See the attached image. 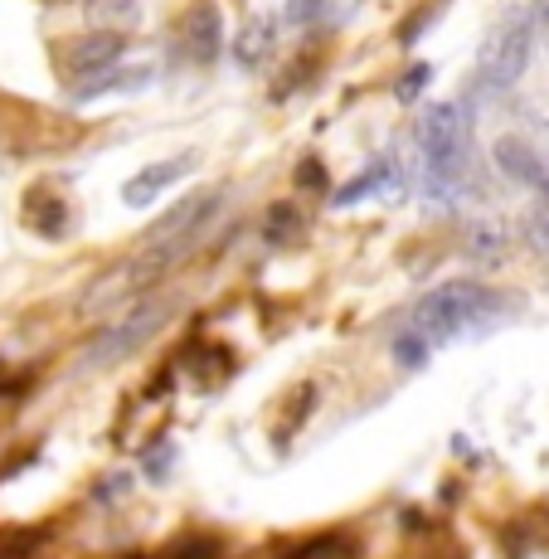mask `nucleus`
Wrapping results in <instances>:
<instances>
[{
    "mask_svg": "<svg viewBox=\"0 0 549 559\" xmlns=\"http://www.w3.org/2000/svg\"><path fill=\"white\" fill-rule=\"evenodd\" d=\"M467 142H472V117L462 103H428L414 122L418 166H423V195L447 204L462 190V170H467Z\"/></svg>",
    "mask_w": 549,
    "mask_h": 559,
    "instance_id": "nucleus-1",
    "label": "nucleus"
},
{
    "mask_svg": "<svg viewBox=\"0 0 549 559\" xmlns=\"http://www.w3.org/2000/svg\"><path fill=\"white\" fill-rule=\"evenodd\" d=\"M501 311H505L501 293H491L477 277H457V283H443L428 297H418V307L408 311V336H418L423 346H438V341H452L462 331L487 326Z\"/></svg>",
    "mask_w": 549,
    "mask_h": 559,
    "instance_id": "nucleus-2",
    "label": "nucleus"
},
{
    "mask_svg": "<svg viewBox=\"0 0 549 559\" xmlns=\"http://www.w3.org/2000/svg\"><path fill=\"white\" fill-rule=\"evenodd\" d=\"M530 39H535V29H530L525 15L501 20V25L481 39V53H477V83L481 88L487 93L515 88V83L525 79V69H530Z\"/></svg>",
    "mask_w": 549,
    "mask_h": 559,
    "instance_id": "nucleus-3",
    "label": "nucleus"
},
{
    "mask_svg": "<svg viewBox=\"0 0 549 559\" xmlns=\"http://www.w3.org/2000/svg\"><path fill=\"white\" fill-rule=\"evenodd\" d=\"M170 311H176V302H170V297H146V302H136L132 311H127L122 321H112V326L103 331L98 341H93L88 346V365H117V360H127L132 356V350H142L151 336H156L160 326H166L170 321Z\"/></svg>",
    "mask_w": 549,
    "mask_h": 559,
    "instance_id": "nucleus-4",
    "label": "nucleus"
},
{
    "mask_svg": "<svg viewBox=\"0 0 549 559\" xmlns=\"http://www.w3.org/2000/svg\"><path fill=\"white\" fill-rule=\"evenodd\" d=\"M127 53V35H112V29H88V35H79L73 45H63V73H69L73 83H93V79H103V73H112V69H122V59Z\"/></svg>",
    "mask_w": 549,
    "mask_h": 559,
    "instance_id": "nucleus-5",
    "label": "nucleus"
},
{
    "mask_svg": "<svg viewBox=\"0 0 549 559\" xmlns=\"http://www.w3.org/2000/svg\"><path fill=\"white\" fill-rule=\"evenodd\" d=\"M497 166L505 180H515V186L535 190L540 200H549V156L535 152L530 142H521V136H501L497 142Z\"/></svg>",
    "mask_w": 549,
    "mask_h": 559,
    "instance_id": "nucleus-6",
    "label": "nucleus"
},
{
    "mask_svg": "<svg viewBox=\"0 0 549 559\" xmlns=\"http://www.w3.org/2000/svg\"><path fill=\"white\" fill-rule=\"evenodd\" d=\"M186 170H190V156H170V160H156V166H142L122 186V204H132V210H151L156 195H166V190L176 186Z\"/></svg>",
    "mask_w": 549,
    "mask_h": 559,
    "instance_id": "nucleus-7",
    "label": "nucleus"
},
{
    "mask_svg": "<svg viewBox=\"0 0 549 559\" xmlns=\"http://www.w3.org/2000/svg\"><path fill=\"white\" fill-rule=\"evenodd\" d=\"M370 195H399V160H390V156L370 160L350 186H341L336 195H331V204H336V210H350V204H360Z\"/></svg>",
    "mask_w": 549,
    "mask_h": 559,
    "instance_id": "nucleus-8",
    "label": "nucleus"
},
{
    "mask_svg": "<svg viewBox=\"0 0 549 559\" xmlns=\"http://www.w3.org/2000/svg\"><path fill=\"white\" fill-rule=\"evenodd\" d=\"M277 20L273 15H249L239 25V35H234V59H239V69H263V63H273V49H277Z\"/></svg>",
    "mask_w": 549,
    "mask_h": 559,
    "instance_id": "nucleus-9",
    "label": "nucleus"
},
{
    "mask_svg": "<svg viewBox=\"0 0 549 559\" xmlns=\"http://www.w3.org/2000/svg\"><path fill=\"white\" fill-rule=\"evenodd\" d=\"M224 45V25H219V5L214 0H200L186 15V53L190 63H214Z\"/></svg>",
    "mask_w": 549,
    "mask_h": 559,
    "instance_id": "nucleus-10",
    "label": "nucleus"
},
{
    "mask_svg": "<svg viewBox=\"0 0 549 559\" xmlns=\"http://www.w3.org/2000/svg\"><path fill=\"white\" fill-rule=\"evenodd\" d=\"M88 25L127 35L132 25H142V0H88Z\"/></svg>",
    "mask_w": 549,
    "mask_h": 559,
    "instance_id": "nucleus-11",
    "label": "nucleus"
},
{
    "mask_svg": "<svg viewBox=\"0 0 549 559\" xmlns=\"http://www.w3.org/2000/svg\"><path fill=\"white\" fill-rule=\"evenodd\" d=\"M142 83H151V69H112V73H103V79H93V83H83L79 88V98H103V93H127V88H142Z\"/></svg>",
    "mask_w": 549,
    "mask_h": 559,
    "instance_id": "nucleus-12",
    "label": "nucleus"
},
{
    "mask_svg": "<svg viewBox=\"0 0 549 559\" xmlns=\"http://www.w3.org/2000/svg\"><path fill=\"white\" fill-rule=\"evenodd\" d=\"M505 249V229H497V224H487V219H477L467 229V253L472 258H481V263H497Z\"/></svg>",
    "mask_w": 549,
    "mask_h": 559,
    "instance_id": "nucleus-13",
    "label": "nucleus"
},
{
    "mask_svg": "<svg viewBox=\"0 0 549 559\" xmlns=\"http://www.w3.org/2000/svg\"><path fill=\"white\" fill-rule=\"evenodd\" d=\"M525 243L540 258H549V200H535L525 210Z\"/></svg>",
    "mask_w": 549,
    "mask_h": 559,
    "instance_id": "nucleus-14",
    "label": "nucleus"
},
{
    "mask_svg": "<svg viewBox=\"0 0 549 559\" xmlns=\"http://www.w3.org/2000/svg\"><path fill=\"white\" fill-rule=\"evenodd\" d=\"M297 234H301V214L293 210V204H273V210H267V239L293 243Z\"/></svg>",
    "mask_w": 549,
    "mask_h": 559,
    "instance_id": "nucleus-15",
    "label": "nucleus"
},
{
    "mask_svg": "<svg viewBox=\"0 0 549 559\" xmlns=\"http://www.w3.org/2000/svg\"><path fill=\"white\" fill-rule=\"evenodd\" d=\"M331 10V0H287V25H317Z\"/></svg>",
    "mask_w": 549,
    "mask_h": 559,
    "instance_id": "nucleus-16",
    "label": "nucleus"
},
{
    "mask_svg": "<svg viewBox=\"0 0 549 559\" xmlns=\"http://www.w3.org/2000/svg\"><path fill=\"white\" fill-rule=\"evenodd\" d=\"M428 79H433V69H428V63H414V69H408L404 79H399V98H404V103H414L418 93H423V83H428Z\"/></svg>",
    "mask_w": 549,
    "mask_h": 559,
    "instance_id": "nucleus-17",
    "label": "nucleus"
},
{
    "mask_svg": "<svg viewBox=\"0 0 549 559\" xmlns=\"http://www.w3.org/2000/svg\"><path fill=\"white\" fill-rule=\"evenodd\" d=\"M297 186L301 190H326V166H321V160H301V166H297Z\"/></svg>",
    "mask_w": 549,
    "mask_h": 559,
    "instance_id": "nucleus-18",
    "label": "nucleus"
},
{
    "mask_svg": "<svg viewBox=\"0 0 549 559\" xmlns=\"http://www.w3.org/2000/svg\"><path fill=\"white\" fill-rule=\"evenodd\" d=\"M540 39H545V53H549V5L540 10Z\"/></svg>",
    "mask_w": 549,
    "mask_h": 559,
    "instance_id": "nucleus-19",
    "label": "nucleus"
}]
</instances>
